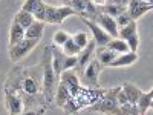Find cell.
<instances>
[{
  "mask_svg": "<svg viewBox=\"0 0 153 115\" xmlns=\"http://www.w3.org/2000/svg\"><path fill=\"white\" fill-rule=\"evenodd\" d=\"M43 95L45 100L48 101H52L55 91H57V84H58V77L52 68V54H51V46L45 48V57H43Z\"/></svg>",
  "mask_w": 153,
  "mask_h": 115,
  "instance_id": "6da1fadb",
  "label": "cell"
},
{
  "mask_svg": "<svg viewBox=\"0 0 153 115\" xmlns=\"http://www.w3.org/2000/svg\"><path fill=\"white\" fill-rule=\"evenodd\" d=\"M121 87H110L106 89L104 95L94 105L86 108L89 112H101V114H120V103H118V91Z\"/></svg>",
  "mask_w": 153,
  "mask_h": 115,
  "instance_id": "7a4b0ae2",
  "label": "cell"
},
{
  "mask_svg": "<svg viewBox=\"0 0 153 115\" xmlns=\"http://www.w3.org/2000/svg\"><path fill=\"white\" fill-rule=\"evenodd\" d=\"M71 16H76L75 9L71 5H60V6L46 5V20H45V23L61 25L65 22V19H68Z\"/></svg>",
  "mask_w": 153,
  "mask_h": 115,
  "instance_id": "3957f363",
  "label": "cell"
},
{
  "mask_svg": "<svg viewBox=\"0 0 153 115\" xmlns=\"http://www.w3.org/2000/svg\"><path fill=\"white\" fill-rule=\"evenodd\" d=\"M103 65L100 63L98 58H94L87 63V66L84 68V71L81 72V81L87 86V87H100V72Z\"/></svg>",
  "mask_w": 153,
  "mask_h": 115,
  "instance_id": "277c9868",
  "label": "cell"
},
{
  "mask_svg": "<svg viewBox=\"0 0 153 115\" xmlns=\"http://www.w3.org/2000/svg\"><path fill=\"white\" fill-rule=\"evenodd\" d=\"M75 12L76 16H80L81 19H89V20H95L100 14V6H97L92 0H71L69 3Z\"/></svg>",
  "mask_w": 153,
  "mask_h": 115,
  "instance_id": "5b68a950",
  "label": "cell"
},
{
  "mask_svg": "<svg viewBox=\"0 0 153 115\" xmlns=\"http://www.w3.org/2000/svg\"><path fill=\"white\" fill-rule=\"evenodd\" d=\"M37 43H38V40H32V38L25 37L22 42L9 46V58H11V61L17 63L22 58H25L28 54H31V51L37 46Z\"/></svg>",
  "mask_w": 153,
  "mask_h": 115,
  "instance_id": "8992f818",
  "label": "cell"
},
{
  "mask_svg": "<svg viewBox=\"0 0 153 115\" xmlns=\"http://www.w3.org/2000/svg\"><path fill=\"white\" fill-rule=\"evenodd\" d=\"M120 38L129 45L130 51L133 52H138V48H139V34H138V25H136V20H132L129 25L120 28V34H118Z\"/></svg>",
  "mask_w": 153,
  "mask_h": 115,
  "instance_id": "52a82bcc",
  "label": "cell"
},
{
  "mask_svg": "<svg viewBox=\"0 0 153 115\" xmlns=\"http://www.w3.org/2000/svg\"><path fill=\"white\" fill-rule=\"evenodd\" d=\"M83 23L86 25V26L91 29L92 35H94V40L97 43V46H106L110 40H112V35L109 32H106L103 28L100 26V25L94 20H89V19H81Z\"/></svg>",
  "mask_w": 153,
  "mask_h": 115,
  "instance_id": "ba28073f",
  "label": "cell"
},
{
  "mask_svg": "<svg viewBox=\"0 0 153 115\" xmlns=\"http://www.w3.org/2000/svg\"><path fill=\"white\" fill-rule=\"evenodd\" d=\"M152 9H153V5L149 3L147 0H130L129 5H127V12L130 14L133 20L141 19L144 14H147Z\"/></svg>",
  "mask_w": 153,
  "mask_h": 115,
  "instance_id": "9c48e42d",
  "label": "cell"
},
{
  "mask_svg": "<svg viewBox=\"0 0 153 115\" xmlns=\"http://www.w3.org/2000/svg\"><path fill=\"white\" fill-rule=\"evenodd\" d=\"M95 48H97V43H95V40H91L89 42L83 49H81V52L78 54V63H76V66L74 68L75 69V72L78 74V77L81 75V72L84 71V68L87 66V63L91 61V57L94 55V52H95Z\"/></svg>",
  "mask_w": 153,
  "mask_h": 115,
  "instance_id": "30bf717a",
  "label": "cell"
},
{
  "mask_svg": "<svg viewBox=\"0 0 153 115\" xmlns=\"http://www.w3.org/2000/svg\"><path fill=\"white\" fill-rule=\"evenodd\" d=\"M5 105H6V111L12 115L22 114L23 109V100L17 92H11V91H5Z\"/></svg>",
  "mask_w": 153,
  "mask_h": 115,
  "instance_id": "8fae6325",
  "label": "cell"
},
{
  "mask_svg": "<svg viewBox=\"0 0 153 115\" xmlns=\"http://www.w3.org/2000/svg\"><path fill=\"white\" fill-rule=\"evenodd\" d=\"M97 22L101 28H103L106 32H109L112 37H118L120 34V28H118V23H117V19L112 17V16H107V14H103V12H100L98 17L94 20Z\"/></svg>",
  "mask_w": 153,
  "mask_h": 115,
  "instance_id": "7c38bea8",
  "label": "cell"
},
{
  "mask_svg": "<svg viewBox=\"0 0 153 115\" xmlns=\"http://www.w3.org/2000/svg\"><path fill=\"white\" fill-rule=\"evenodd\" d=\"M136 61H138V52L127 51V52H123V54H117L115 60L109 66L110 68H126V66H132Z\"/></svg>",
  "mask_w": 153,
  "mask_h": 115,
  "instance_id": "4fadbf2b",
  "label": "cell"
},
{
  "mask_svg": "<svg viewBox=\"0 0 153 115\" xmlns=\"http://www.w3.org/2000/svg\"><path fill=\"white\" fill-rule=\"evenodd\" d=\"M71 98V92H69V87L68 84L65 83V80H58V84H57V91H55V95H54V101L58 108H65L66 103Z\"/></svg>",
  "mask_w": 153,
  "mask_h": 115,
  "instance_id": "5bb4252c",
  "label": "cell"
},
{
  "mask_svg": "<svg viewBox=\"0 0 153 115\" xmlns=\"http://www.w3.org/2000/svg\"><path fill=\"white\" fill-rule=\"evenodd\" d=\"M25 31L26 29H25L16 19H12L11 26H9V46L22 42L25 38Z\"/></svg>",
  "mask_w": 153,
  "mask_h": 115,
  "instance_id": "9a60e30c",
  "label": "cell"
},
{
  "mask_svg": "<svg viewBox=\"0 0 153 115\" xmlns=\"http://www.w3.org/2000/svg\"><path fill=\"white\" fill-rule=\"evenodd\" d=\"M43 34H45V22H40V20H35L25 31V37L26 38H32V40H38V42L43 37Z\"/></svg>",
  "mask_w": 153,
  "mask_h": 115,
  "instance_id": "2e32d148",
  "label": "cell"
},
{
  "mask_svg": "<svg viewBox=\"0 0 153 115\" xmlns=\"http://www.w3.org/2000/svg\"><path fill=\"white\" fill-rule=\"evenodd\" d=\"M95 55H97V58L100 60V63L103 66H109L110 63L115 60V57H117V52H113V51L109 49L107 46H100Z\"/></svg>",
  "mask_w": 153,
  "mask_h": 115,
  "instance_id": "e0dca14e",
  "label": "cell"
},
{
  "mask_svg": "<svg viewBox=\"0 0 153 115\" xmlns=\"http://www.w3.org/2000/svg\"><path fill=\"white\" fill-rule=\"evenodd\" d=\"M100 11L103 14H107V16H112L117 19L118 16H121L123 12L127 11V6H123V5H117V3H104L100 6Z\"/></svg>",
  "mask_w": 153,
  "mask_h": 115,
  "instance_id": "ac0fdd59",
  "label": "cell"
},
{
  "mask_svg": "<svg viewBox=\"0 0 153 115\" xmlns=\"http://www.w3.org/2000/svg\"><path fill=\"white\" fill-rule=\"evenodd\" d=\"M121 87H123V91L126 92V95H127V98H129L130 103L136 105L138 103V98L141 97V94H143L141 89H139L136 84H133V83H124Z\"/></svg>",
  "mask_w": 153,
  "mask_h": 115,
  "instance_id": "d6986e66",
  "label": "cell"
},
{
  "mask_svg": "<svg viewBox=\"0 0 153 115\" xmlns=\"http://www.w3.org/2000/svg\"><path fill=\"white\" fill-rule=\"evenodd\" d=\"M22 89H23V92L28 94V95H37L38 94V81L34 78L32 75H26L23 78Z\"/></svg>",
  "mask_w": 153,
  "mask_h": 115,
  "instance_id": "ffe728a7",
  "label": "cell"
},
{
  "mask_svg": "<svg viewBox=\"0 0 153 115\" xmlns=\"http://www.w3.org/2000/svg\"><path fill=\"white\" fill-rule=\"evenodd\" d=\"M109 49H112L113 52H117V54H123V52H127V51H130L129 45H127L123 38L120 37H112V40L106 45Z\"/></svg>",
  "mask_w": 153,
  "mask_h": 115,
  "instance_id": "44dd1931",
  "label": "cell"
},
{
  "mask_svg": "<svg viewBox=\"0 0 153 115\" xmlns=\"http://www.w3.org/2000/svg\"><path fill=\"white\" fill-rule=\"evenodd\" d=\"M14 19L22 25V26L26 29V28H29L31 25L35 22V17H34V14L32 12H28V11H23V9H20V11H17L16 12V16H14Z\"/></svg>",
  "mask_w": 153,
  "mask_h": 115,
  "instance_id": "7402d4cb",
  "label": "cell"
},
{
  "mask_svg": "<svg viewBox=\"0 0 153 115\" xmlns=\"http://www.w3.org/2000/svg\"><path fill=\"white\" fill-rule=\"evenodd\" d=\"M61 49H63V52L65 54H68V55H78L80 52H81V48L76 45L75 42H74V38H72V35L66 40V43L61 46Z\"/></svg>",
  "mask_w": 153,
  "mask_h": 115,
  "instance_id": "603a6c76",
  "label": "cell"
},
{
  "mask_svg": "<svg viewBox=\"0 0 153 115\" xmlns=\"http://www.w3.org/2000/svg\"><path fill=\"white\" fill-rule=\"evenodd\" d=\"M150 105H152V97H150V94H149V92H143L141 97L138 98V103H136V106H138V109H139V114L144 115V114L150 109Z\"/></svg>",
  "mask_w": 153,
  "mask_h": 115,
  "instance_id": "cb8c5ba5",
  "label": "cell"
},
{
  "mask_svg": "<svg viewBox=\"0 0 153 115\" xmlns=\"http://www.w3.org/2000/svg\"><path fill=\"white\" fill-rule=\"evenodd\" d=\"M32 14H34L35 20H40V22L46 20V3L43 2V0H38V3H37Z\"/></svg>",
  "mask_w": 153,
  "mask_h": 115,
  "instance_id": "d4e9b609",
  "label": "cell"
},
{
  "mask_svg": "<svg viewBox=\"0 0 153 115\" xmlns=\"http://www.w3.org/2000/svg\"><path fill=\"white\" fill-rule=\"evenodd\" d=\"M71 35L66 32V31H63V29H60V31H57L55 34H54V38H52V42H54V45L55 46H63V45H65L66 43V40H68V38H69Z\"/></svg>",
  "mask_w": 153,
  "mask_h": 115,
  "instance_id": "484cf974",
  "label": "cell"
},
{
  "mask_svg": "<svg viewBox=\"0 0 153 115\" xmlns=\"http://www.w3.org/2000/svg\"><path fill=\"white\" fill-rule=\"evenodd\" d=\"M72 38H74V42L78 45L81 49L89 43V37H87V34L86 32H76V34H74L72 35Z\"/></svg>",
  "mask_w": 153,
  "mask_h": 115,
  "instance_id": "4316f807",
  "label": "cell"
},
{
  "mask_svg": "<svg viewBox=\"0 0 153 115\" xmlns=\"http://www.w3.org/2000/svg\"><path fill=\"white\" fill-rule=\"evenodd\" d=\"M133 19L130 17V14H129V12H123V14L121 16H118L117 17V23H118V28H123V26H126V25H129L130 22H132Z\"/></svg>",
  "mask_w": 153,
  "mask_h": 115,
  "instance_id": "83f0119b",
  "label": "cell"
},
{
  "mask_svg": "<svg viewBox=\"0 0 153 115\" xmlns=\"http://www.w3.org/2000/svg\"><path fill=\"white\" fill-rule=\"evenodd\" d=\"M37 3H38V0H25L20 9H23V11H28V12H34V9H35Z\"/></svg>",
  "mask_w": 153,
  "mask_h": 115,
  "instance_id": "f1b7e54d",
  "label": "cell"
},
{
  "mask_svg": "<svg viewBox=\"0 0 153 115\" xmlns=\"http://www.w3.org/2000/svg\"><path fill=\"white\" fill-rule=\"evenodd\" d=\"M130 0H106V3H117V5H123V6H127Z\"/></svg>",
  "mask_w": 153,
  "mask_h": 115,
  "instance_id": "f546056e",
  "label": "cell"
},
{
  "mask_svg": "<svg viewBox=\"0 0 153 115\" xmlns=\"http://www.w3.org/2000/svg\"><path fill=\"white\" fill-rule=\"evenodd\" d=\"M92 2H94L97 6H101V5H104V3H106V0H92Z\"/></svg>",
  "mask_w": 153,
  "mask_h": 115,
  "instance_id": "4dcf8cb0",
  "label": "cell"
},
{
  "mask_svg": "<svg viewBox=\"0 0 153 115\" xmlns=\"http://www.w3.org/2000/svg\"><path fill=\"white\" fill-rule=\"evenodd\" d=\"M58 2H60L61 5H69V3H71V0H58Z\"/></svg>",
  "mask_w": 153,
  "mask_h": 115,
  "instance_id": "1f68e13d",
  "label": "cell"
},
{
  "mask_svg": "<svg viewBox=\"0 0 153 115\" xmlns=\"http://www.w3.org/2000/svg\"><path fill=\"white\" fill-rule=\"evenodd\" d=\"M149 94H150V97H152V100H153V87L150 89V92H149Z\"/></svg>",
  "mask_w": 153,
  "mask_h": 115,
  "instance_id": "d6a6232c",
  "label": "cell"
},
{
  "mask_svg": "<svg viewBox=\"0 0 153 115\" xmlns=\"http://www.w3.org/2000/svg\"><path fill=\"white\" fill-rule=\"evenodd\" d=\"M147 2H149V3H152V5H153V0H147Z\"/></svg>",
  "mask_w": 153,
  "mask_h": 115,
  "instance_id": "836d02e7",
  "label": "cell"
}]
</instances>
